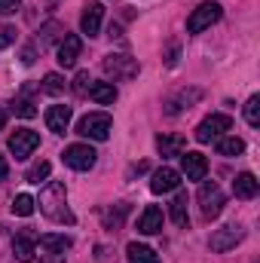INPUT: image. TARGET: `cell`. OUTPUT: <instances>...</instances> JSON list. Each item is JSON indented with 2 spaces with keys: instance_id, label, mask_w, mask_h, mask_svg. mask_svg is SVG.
I'll use <instances>...</instances> for the list:
<instances>
[{
  "instance_id": "44dd1931",
  "label": "cell",
  "mask_w": 260,
  "mask_h": 263,
  "mask_svg": "<svg viewBox=\"0 0 260 263\" xmlns=\"http://www.w3.org/2000/svg\"><path fill=\"white\" fill-rule=\"evenodd\" d=\"M126 254H129V263H159V257H156L153 248L138 245V242H132L129 248H126Z\"/></svg>"
},
{
  "instance_id": "52a82bcc",
  "label": "cell",
  "mask_w": 260,
  "mask_h": 263,
  "mask_svg": "<svg viewBox=\"0 0 260 263\" xmlns=\"http://www.w3.org/2000/svg\"><path fill=\"white\" fill-rule=\"evenodd\" d=\"M95 159H98V153L89 144H70V147H65V165L77 168V172H89L95 165Z\"/></svg>"
},
{
  "instance_id": "8992f818",
  "label": "cell",
  "mask_w": 260,
  "mask_h": 263,
  "mask_svg": "<svg viewBox=\"0 0 260 263\" xmlns=\"http://www.w3.org/2000/svg\"><path fill=\"white\" fill-rule=\"evenodd\" d=\"M37 147H40V135L34 129H15L9 135V150L15 153V159H28Z\"/></svg>"
},
{
  "instance_id": "2e32d148",
  "label": "cell",
  "mask_w": 260,
  "mask_h": 263,
  "mask_svg": "<svg viewBox=\"0 0 260 263\" xmlns=\"http://www.w3.org/2000/svg\"><path fill=\"white\" fill-rule=\"evenodd\" d=\"M199 98H202V89H181L175 98H169V101H165V114H169V117H178L181 110H187V107L196 104Z\"/></svg>"
},
{
  "instance_id": "484cf974",
  "label": "cell",
  "mask_w": 260,
  "mask_h": 263,
  "mask_svg": "<svg viewBox=\"0 0 260 263\" xmlns=\"http://www.w3.org/2000/svg\"><path fill=\"white\" fill-rule=\"evenodd\" d=\"M34 199L28 196V193H18V196L12 199V214H18V217H31L34 214Z\"/></svg>"
},
{
  "instance_id": "7a4b0ae2",
  "label": "cell",
  "mask_w": 260,
  "mask_h": 263,
  "mask_svg": "<svg viewBox=\"0 0 260 263\" xmlns=\"http://www.w3.org/2000/svg\"><path fill=\"white\" fill-rule=\"evenodd\" d=\"M114 129V120L107 114H86L80 123H77V135L83 138H92V141H104Z\"/></svg>"
},
{
  "instance_id": "7c38bea8",
  "label": "cell",
  "mask_w": 260,
  "mask_h": 263,
  "mask_svg": "<svg viewBox=\"0 0 260 263\" xmlns=\"http://www.w3.org/2000/svg\"><path fill=\"white\" fill-rule=\"evenodd\" d=\"M178 187H181V175H178L175 168H159V172H153V178H150V190H153L156 196L172 193V190H178Z\"/></svg>"
},
{
  "instance_id": "74e56055",
  "label": "cell",
  "mask_w": 260,
  "mask_h": 263,
  "mask_svg": "<svg viewBox=\"0 0 260 263\" xmlns=\"http://www.w3.org/2000/svg\"><path fill=\"white\" fill-rule=\"evenodd\" d=\"M40 263H65V260H62L59 254H52V257H46V260H40Z\"/></svg>"
},
{
  "instance_id": "d4e9b609",
  "label": "cell",
  "mask_w": 260,
  "mask_h": 263,
  "mask_svg": "<svg viewBox=\"0 0 260 263\" xmlns=\"http://www.w3.org/2000/svg\"><path fill=\"white\" fill-rule=\"evenodd\" d=\"M126 214H129V205H126V202H120L117 208L104 211V223H107V230H120L123 220H126Z\"/></svg>"
},
{
  "instance_id": "ba28073f",
  "label": "cell",
  "mask_w": 260,
  "mask_h": 263,
  "mask_svg": "<svg viewBox=\"0 0 260 263\" xmlns=\"http://www.w3.org/2000/svg\"><path fill=\"white\" fill-rule=\"evenodd\" d=\"M242 236H245V230L239 223H227V227H220V230L211 233L208 245H211V251H230V248H236L242 242Z\"/></svg>"
},
{
  "instance_id": "836d02e7",
  "label": "cell",
  "mask_w": 260,
  "mask_h": 263,
  "mask_svg": "<svg viewBox=\"0 0 260 263\" xmlns=\"http://www.w3.org/2000/svg\"><path fill=\"white\" fill-rule=\"evenodd\" d=\"M18 6H22V0H0V15H12V12H18Z\"/></svg>"
},
{
  "instance_id": "9c48e42d",
  "label": "cell",
  "mask_w": 260,
  "mask_h": 263,
  "mask_svg": "<svg viewBox=\"0 0 260 263\" xmlns=\"http://www.w3.org/2000/svg\"><path fill=\"white\" fill-rule=\"evenodd\" d=\"M101 67L114 80H132V77H138V62L129 59V55H107Z\"/></svg>"
},
{
  "instance_id": "d6a6232c",
  "label": "cell",
  "mask_w": 260,
  "mask_h": 263,
  "mask_svg": "<svg viewBox=\"0 0 260 263\" xmlns=\"http://www.w3.org/2000/svg\"><path fill=\"white\" fill-rule=\"evenodd\" d=\"M62 31H65L62 25H55V22H49V25L43 28V43H52V40H55V37H59Z\"/></svg>"
},
{
  "instance_id": "83f0119b",
  "label": "cell",
  "mask_w": 260,
  "mask_h": 263,
  "mask_svg": "<svg viewBox=\"0 0 260 263\" xmlns=\"http://www.w3.org/2000/svg\"><path fill=\"white\" fill-rule=\"evenodd\" d=\"M49 172H52V165L43 159V162H37V165H31V168H28L25 181H28V184H40V181H46V178H49Z\"/></svg>"
},
{
  "instance_id": "9a60e30c",
  "label": "cell",
  "mask_w": 260,
  "mask_h": 263,
  "mask_svg": "<svg viewBox=\"0 0 260 263\" xmlns=\"http://www.w3.org/2000/svg\"><path fill=\"white\" fill-rule=\"evenodd\" d=\"M80 49H83V40L77 34H65V40L59 43V65L62 67H73L80 59Z\"/></svg>"
},
{
  "instance_id": "277c9868",
  "label": "cell",
  "mask_w": 260,
  "mask_h": 263,
  "mask_svg": "<svg viewBox=\"0 0 260 263\" xmlns=\"http://www.w3.org/2000/svg\"><path fill=\"white\" fill-rule=\"evenodd\" d=\"M220 12H224L220 3H211V0L208 3H199L193 12H190V18H187V34H202L205 28H211L220 18Z\"/></svg>"
},
{
  "instance_id": "ac0fdd59",
  "label": "cell",
  "mask_w": 260,
  "mask_h": 263,
  "mask_svg": "<svg viewBox=\"0 0 260 263\" xmlns=\"http://www.w3.org/2000/svg\"><path fill=\"white\" fill-rule=\"evenodd\" d=\"M156 150L169 159V156H181L187 150V138L184 135H159L156 138Z\"/></svg>"
},
{
  "instance_id": "5b68a950",
  "label": "cell",
  "mask_w": 260,
  "mask_h": 263,
  "mask_svg": "<svg viewBox=\"0 0 260 263\" xmlns=\"http://www.w3.org/2000/svg\"><path fill=\"white\" fill-rule=\"evenodd\" d=\"M199 205H202V214L211 220V217H217L220 211H224V205H227V199H224V190L214 184V181H205L202 187H199Z\"/></svg>"
},
{
  "instance_id": "1f68e13d",
  "label": "cell",
  "mask_w": 260,
  "mask_h": 263,
  "mask_svg": "<svg viewBox=\"0 0 260 263\" xmlns=\"http://www.w3.org/2000/svg\"><path fill=\"white\" fill-rule=\"evenodd\" d=\"M12 43H15V28L0 25V49H6V46H12Z\"/></svg>"
},
{
  "instance_id": "5bb4252c",
  "label": "cell",
  "mask_w": 260,
  "mask_h": 263,
  "mask_svg": "<svg viewBox=\"0 0 260 263\" xmlns=\"http://www.w3.org/2000/svg\"><path fill=\"white\" fill-rule=\"evenodd\" d=\"M101 15H104V6H101V3H86V6H83V18H80L83 34L98 37V31H101Z\"/></svg>"
},
{
  "instance_id": "8fae6325",
  "label": "cell",
  "mask_w": 260,
  "mask_h": 263,
  "mask_svg": "<svg viewBox=\"0 0 260 263\" xmlns=\"http://www.w3.org/2000/svg\"><path fill=\"white\" fill-rule=\"evenodd\" d=\"M181 165H184L187 181H202L205 172H208V159L202 153H196V150H184L181 153Z\"/></svg>"
},
{
  "instance_id": "7402d4cb",
  "label": "cell",
  "mask_w": 260,
  "mask_h": 263,
  "mask_svg": "<svg viewBox=\"0 0 260 263\" xmlns=\"http://www.w3.org/2000/svg\"><path fill=\"white\" fill-rule=\"evenodd\" d=\"M169 217H172L175 227H187V193H178V196L172 199Z\"/></svg>"
},
{
  "instance_id": "f546056e",
  "label": "cell",
  "mask_w": 260,
  "mask_h": 263,
  "mask_svg": "<svg viewBox=\"0 0 260 263\" xmlns=\"http://www.w3.org/2000/svg\"><path fill=\"white\" fill-rule=\"evenodd\" d=\"M65 89V80L59 77V73H46L43 77V92H49V95H59Z\"/></svg>"
},
{
  "instance_id": "3957f363",
  "label": "cell",
  "mask_w": 260,
  "mask_h": 263,
  "mask_svg": "<svg viewBox=\"0 0 260 263\" xmlns=\"http://www.w3.org/2000/svg\"><path fill=\"white\" fill-rule=\"evenodd\" d=\"M233 129V120L227 117V114H211V117H205L199 126H196V141L199 144H208V141H217V138H224V132Z\"/></svg>"
},
{
  "instance_id": "d590c367",
  "label": "cell",
  "mask_w": 260,
  "mask_h": 263,
  "mask_svg": "<svg viewBox=\"0 0 260 263\" xmlns=\"http://www.w3.org/2000/svg\"><path fill=\"white\" fill-rule=\"evenodd\" d=\"M9 175V165H6V156L0 153V178H6Z\"/></svg>"
},
{
  "instance_id": "6da1fadb",
  "label": "cell",
  "mask_w": 260,
  "mask_h": 263,
  "mask_svg": "<svg viewBox=\"0 0 260 263\" xmlns=\"http://www.w3.org/2000/svg\"><path fill=\"white\" fill-rule=\"evenodd\" d=\"M40 211L52 220V223H73L77 217H73V211L67 208V193H65V184H59V181H49L46 187H43V193H40Z\"/></svg>"
},
{
  "instance_id": "30bf717a",
  "label": "cell",
  "mask_w": 260,
  "mask_h": 263,
  "mask_svg": "<svg viewBox=\"0 0 260 263\" xmlns=\"http://www.w3.org/2000/svg\"><path fill=\"white\" fill-rule=\"evenodd\" d=\"M12 251H15V260L18 263H31L37 254V236L31 230H22L15 239H12Z\"/></svg>"
},
{
  "instance_id": "4316f807",
  "label": "cell",
  "mask_w": 260,
  "mask_h": 263,
  "mask_svg": "<svg viewBox=\"0 0 260 263\" xmlns=\"http://www.w3.org/2000/svg\"><path fill=\"white\" fill-rule=\"evenodd\" d=\"M12 114H15V117H22V120H31V117H37V107H34V101H31V98H25V95H22V98H15V101H12Z\"/></svg>"
},
{
  "instance_id": "4dcf8cb0",
  "label": "cell",
  "mask_w": 260,
  "mask_h": 263,
  "mask_svg": "<svg viewBox=\"0 0 260 263\" xmlns=\"http://www.w3.org/2000/svg\"><path fill=\"white\" fill-rule=\"evenodd\" d=\"M89 83H92V80H89V70H80V73L73 77V92H77V95H86V92H89Z\"/></svg>"
},
{
  "instance_id": "8d00e7d4",
  "label": "cell",
  "mask_w": 260,
  "mask_h": 263,
  "mask_svg": "<svg viewBox=\"0 0 260 263\" xmlns=\"http://www.w3.org/2000/svg\"><path fill=\"white\" fill-rule=\"evenodd\" d=\"M6 129V110H3V107H0V132Z\"/></svg>"
},
{
  "instance_id": "cb8c5ba5",
  "label": "cell",
  "mask_w": 260,
  "mask_h": 263,
  "mask_svg": "<svg viewBox=\"0 0 260 263\" xmlns=\"http://www.w3.org/2000/svg\"><path fill=\"white\" fill-rule=\"evenodd\" d=\"M242 150H245V141H242V138H236V135L217 138V153H220V156H239Z\"/></svg>"
},
{
  "instance_id": "f1b7e54d",
  "label": "cell",
  "mask_w": 260,
  "mask_h": 263,
  "mask_svg": "<svg viewBox=\"0 0 260 263\" xmlns=\"http://www.w3.org/2000/svg\"><path fill=\"white\" fill-rule=\"evenodd\" d=\"M245 123L248 126H260V95H251L245 104Z\"/></svg>"
},
{
  "instance_id": "e575fe53",
  "label": "cell",
  "mask_w": 260,
  "mask_h": 263,
  "mask_svg": "<svg viewBox=\"0 0 260 263\" xmlns=\"http://www.w3.org/2000/svg\"><path fill=\"white\" fill-rule=\"evenodd\" d=\"M22 62H25V65H31V62H34V46H28V49H25V55H22Z\"/></svg>"
},
{
  "instance_id": "ffe728a7",
  "label": "cell",
  "mask_w": 260,
  "mask_h": 263,
  "mask_svg": "<svg viewBox=\"0 0 260 263\" xmlns=\"http://www.w3.org/2000/svg\"><path fill=\"white\" fill-rule=\"evenodd\" d=\"M86 95H89L95 104H114V101H117V86H114V83H92Z\"/></svg>"
},
{
  "instance_id": "d6986e66",
  "label": "cell",
  "mask_w": 260,
  "mask_h": 263,
  "mask_svg": "<svg viewBox=\"0 0 260 263\" xmlns=\"http://www.w3.org/2000/svg\"><path fill=\"white\" fill-rule=\"evenodd\" d=\"M257 190H260V184H257V178L254 175H239L236 181H233V193H236V199H254L257 196Z\"/></svg>"
},
{
  "instance_id": "4fadbf2b",
  "label": "cell",
  "mask_w": 260,
  "mask_h": 263,
  "mask_svg": "<svg viewBox=\"0 0 260 263\" xmlns=\"http://www.w3.org/2000/svg\"><path fill=\"white\" fill-rule=\"evenodd\" d=\"M70 117H73V110L67 107V104H52L49 110H46V126H49V132H55V135H65L67 126H70Z\"/></svg>"
},
{
  "instance_id": "e0dca14e",
  "label": "cell",
  "mask_w": 260,
  "mask_h": 263,
  "mask_svg": "<svg viewBox=\"0 0 260 263\" xmlns=\"http://www.w3.org/2000/svg\"><path fill=\"white\" fill-rule=\"evenodd\" d=\"M159 230H162V208L147 205V208H144V214L138 217V233L153 236V233H159Z\"/></svg>"
},
{
  "instance_id": "603a6c76",
  "label": "cell",
  "mask_w": 260,
  "mask_h": 263,
  "mask_svg": "<svg viewBox=\"0 0 260 263\" xmlns=\"http://www.w3.org/2000/svg\"><path fill=\"white\" fill-rule=\"evenodd\" d=\"M40 248L46 251V254H65L67 248H70V239L67 236H40Z\"/></svg>"
}]
</instances>
